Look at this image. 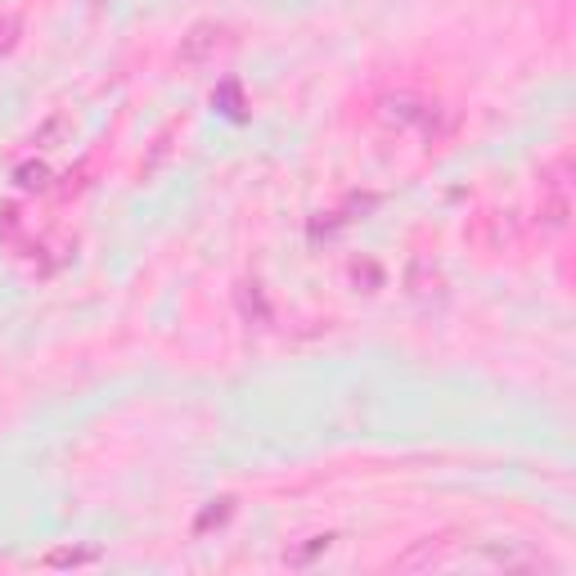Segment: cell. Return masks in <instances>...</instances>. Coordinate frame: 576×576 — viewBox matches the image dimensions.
Wrapping results in <instances>:
<instances>
[{
    "mask_svg": "<svg viewBox=\"0 0 576 576\" xmlns=\"http://www.w3.org/2000/svg\"><path fill=\"white\" fill-rule=\"evenodd\" d=\"M379 118L392 122V127H415V122L428 118V108L415 95H387V99H379Z\"/></svg>",
    "mask_w": 576,
    "mask_h": 576,
    "instance_id": "cell-3",
    "label": "cell"
},
{
    "mask_svg": "<svg viewBox=\"0 0 576 576\" xmlns=\"http://www.w3.org/2000/svg\"><path fill=\"white\" fill-rule=\"evenodd\" d=\"M446 550H451V540H446V536H428V540H419L415 550H406L401 559H396V567H401V572H415V567L446 563Z\"/></svg>",
    "mask_w": 576,
    "mask_h": 576,
    "instance_id": "cell-4",
    "label": "cell"
},
{
    "mask_svg": "<svg viewBox=\"0 0 576 576\" xmlns=\"http://www.w3.org/2000/svg\"><path fill=\"white\" fill-rule=\"evenodd\" d=\"M334 540H338L334 531H324V536H307V545H298V550H288V554H284V563H288V567H307L311 559H320V554H329V550H334Z\"/></svg>",
    "mask_w": 576,
    "mask_h": 576,
    "instance_id": "cell-5",
    "label": "cell"
},
{
    "mask_svg": "<svg viewBox=\"0 0 576 576\" xmlns=\"http://www.w3.org/2000/svg\"><path fill=\"white\" fill-rule=\"evenodd\" d=\"M406 293L415 302H423V307H442L446 302V275H442L437 262L428 257V252L410 257V266H406Z\"/></svg>",
    "mask_w": 576,
    "mask_h": 576,
    "instance_id": "cell-2",
    "label": "cell"
},
{
    "mask_svg": "<svg viewBox=\"0 0 576 576\" xmlns=\"http://www.w3.org/2000/svg\"><path fill=\"white\" fill-rule=\"evenodd\" d=\"M91 563H99V550H95V545H86V550L68 545V550L46 554V567H91Z\"/></svg>",
    "mask_w": 576,
    "mask_h": 576,
    "instance_id": "cell-7",
    "label": "cell"
},
{
    "mask_svg": "<svg viewBox=\"0 0 576 576\" xmlns=\"http://www.w3.org/2000/svg\"><path fill=\"white\" fill-rule=\"evenodd\" d=\"M230 46H235V32H230L226 23L203 19V23H194L185 36H180V46H176V63H180V68H207V63L221 59Z\"/></svg>",
    "mask_w": 576,
    "mask_h": 576,
    "instance_id": "cell-1",
    "label": "cell"
},
{
    "mask_svg": "<svg viewBox=\"0 0 576 576\" xmlns=\"http://www.w3.org/2000/svg\"><path fill=\"white\" fill-rule=\"evenodd\" d=\"M19 235H23V212L14 203H5V207H0V239L19 243Z\"/></svg>",
    "mask_w": 576,
    "mask_h": 576,
    "instance_id": "cell-9",
    "label": "cell"
},
{
    "mask_svg": "<svg viewBox=\"0 0 576 576\" xmlns=\"http://www.w3.org/2000/svg\"><path fill=\"white\" fill-rule=\"evenodd\" d=\"M63 131H68V118H63V113H55L41 131H36V144H41V149H55V140H59Z\"/></svg>",
    "mask_w": 576,
    "mask_h": 576,
    "instance_id": "cell-12",
    "label": "cell"
},
{
    "mask_svg": "<svg viewBox=\"0 0 576 576\" xmlns=\"http://www.w3.org/2000/svg\"><path fill=\"white\" fill-rule=\"evenodd\" d=\"M19 36H23V14L19 10L0 14V55H10L19 46Z\"/></svg>",
    "mask_w": 576,
    "mask_h": 576,
    "instance_id": "cell-8",
    "label": "cell"
},
{
    "mask_svg": "<svg viewBox=\"0 0 576 576\" xmlns=\"http://www.w3.org/2000/svg\"><path fill=\"white\" fill-rule=\"evenodd\" d=\"M50 180H55V171L46 163H23V167H14V185L19 190H50Z\"/></svg>",
    "mask_w": 576,
    "mask_h": 576,
    "instance_id": "cell-6",
    "label": "cell"
},
{
    "mask_svg": "<svg viewBox=\"0 0 576 576\" xmlns=\"http://www.w3.org/2000/svg\"><path fill=\"white\" fill-rule=\"evenodd\" d=\"M230 514H235V500H230V495H226V500H212V509H207V514L199 518V531H207L212 523H216V527H221V523H226Z\"/></svg>",
    "mask_w": 576,
    "mask_h": 576,
    "instance_id": "cell-11",
    "label": "cell"
},
{
    "mask_svg": "<svg viewBox=\"0 0 576 576\" xmlns=\"http://www.w3.org/2000/svg\"><path fill=\"white\" fill-rule=\"evenodd\" d=\"M360 279H365V288H360V293H379L383 271L374 262H351V284H360Z\"/></svg>",
    "mask_w": 576,
    "mask_h": 576,
    "instance_id": "cell-10",
    "label": "cell"
}]
</instances>
